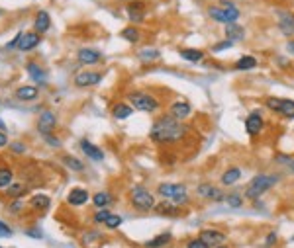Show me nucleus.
Wrapping results in <instances>:
<instances>
[{"label":"nucleus","mask_w":294,"mask_h":248,"mask_svg":"<svg viewBox=\"0 0 294 248\" xmlns=\"http://www.w3.org/2000/svg\"><path fill=\"white\" fill-rule=\"evenodd\" d=\"M187 125L181 124L179 120H175L171 114H165L161 118H157L153 125H151V131H149V137L153 143H159V145H173V143H179L187 137Z\"/></svg>","instance_id":"1"},{"label":"nucleus","mask_w":294,"mask_h":248,"mask_svg":"<svg viewBox=\"0 0 294 248\" xmlns=\"http://www.w3.org/2000/svg\"><path fill=\"white\" fill-rule=\"evenodd\" d=\"M281 180L279 174H257L245 187V197L247 199H257L263 193H267L273 186H277Z\"/></svg>","instance_id":"2"},{"label":"nucleus","mask_w":294,"mask_h":248,"mask_svg":"<svg viewBox=\"0 0 294 248\" xmlns=\"http://www.w3.org/2000/svg\"><path fill=\"white\" fill-rule=\"evenodd\" d=\"M208 14L212 20L220 24H235L239 18V10L229 2V0H220V6H208Z\"/></svg>","instance_id":"3"},{"label":"nucleus","mask_w":294,"mask_h":248,"mask_svg":"<svg viewBox=\"0 0 294 248\" xmlns=\"http://www.w3.org/2000/svg\"><path fill=\"white\" fill-rule=\"evenodd\" d=\"M130 203L131 207L137 209V211H151L157 205L153 193L141 186H135L130 189Z\"/></svg>","instance_id":"4"},{"label":"nucleus","mask_w":294,"mask_h":248,"mask_svg":"<svg viewBox=\"0 0 294 248\" xmlns=\"http://www.w3.org/2000/svg\"><path fill=\"white\" fill-rule=\"evenodd\" d=\"M128 100H130L133 110H139V112H145V114H153L155 110H159V100L155 96H151V94L141 92V90L130 92Z\"/></svg>","instance_id":"5"},{"label":"nucleus","mask_w":294,"mask_h":248,"mask_svg":"<svg viewBox=\"0 0 294 248\" xmlns=\"http://www.w3.org/2000/svg\"><path fill=\"white\" fill-rule=\"evenodd\" d=\"M157 193L165 197V199H171L173 203L177 205H185L189 203V191L185 184H159L157 187Z\"/></svg>","instance_id":"6"},{"label":"nucleus","mask_w":294,"mask_h":248,"mask_svg":"<svg viewBox=\"0 0 294 248\" xmlns=\"http://www.w3.org/2000/svg\"><path fill=\"white\" fill-rule=\"evenodd\" d=\"M265 106H267L271 112H275V114H279V116H283V118H287V120H294V100L271 96V98L265 100Z\"/></svg>","instance_id":"7"},{"label":"nucleus","mask_w":294,"mask_h":248,"mask_svg":"<svg viewBox=\"0 0 294 248\" xmlns=\"http://www.w3.org/2000/svg\"><path fill=\"white\" fill-rule=\"evenodd\" d=\"M198 239L204 241L210 248L222 247L226 243V235L222 231H216V229H204V231H200V237Z\"/></svg>","instance_id":"8"},{"label":"nucleus","mask_w":294,"mask_h":248,"mask_svg":"<svg viewBox=\"0 0 294 248\" xmlns=\"http://www.w3.org/2000/svg\"><path fill=\"white\" fill-rule=\"evenodd\" d=\"M196 193H198L200 197L208 199V201H224V199H226L224 191H222L220 187L212 186V184H200V186L196 187Z\"/></svg>","instance_id":"9"},{"label":"nucleus","mask_w":294,"mask_h":248,"mask_svg":"<svg viewBox=\"0 0 294 248\" xmlns=\"http://www.w3.org/2000/svg\"><path fill=\"white\" fill-rule=\"evenodd\" d=\"M57 127V118H55V114H51L49 110H45L41 116H39V120H37V131L45 137V135H51V131Z\"/></svg>","instance_id":"10"},{"label":"nucleus","mask_w":294,"mask_h":248,"mask_svg":"<svg viewBox=\"0 0 294 248\" xmlns=\"http://www.w3.org/2000/svg\"><path fill=\"white\" fill-rule=\"evenodd\" d=\"M263 125H265V120L259 112H251L245 120V131L249 137H257L263 131Z\"/></svg>","instance_id":"11"},{"label":"nucleus","mask_w":294,"mask_h":248,"mask_svg":"<svg viewBox=\"0 0 294 248\" xmlns=\"http://www.w3.org/2000/svg\"><path fill=\"white\" fill-rule=\"evenodd\" d=\"M279 30L283 35L293 37L294 35V14L289 10H281L279 12Z\"/></svg>","instance_id":"12"},{"label":"nucleus","mask_w":294,"mask_h":248,"mask_svg":"<svg viewBox=\"0 0 294 248\" xmlns=\"http://www.w3.org/2000/svg\"><path fill=\"white\" fill-rule=\"evenodd\" d=\"M102 80V74L100 72H91V70H87V72H79L77 76H75V86H79V88H87V86H95Z\"/></svg>","instance_id":"13"},{"label":"nucleus","mask_w":294,"mask_h":248,"mask_svg":"<svg viewBox=\"0 0 294 248\" xmlns=\"http://www.w3.org/2000/svg\"><path fill=\"white\" fill-rule=\"evenodd\" d=\"M153 211H155L157 215H163V217H179V215H183L181 205H177V203H173V201H169V199L157 203Z\"/></svg>","instance_id":"14"},{"label":"nucleus","mask_w":294,"mask_h":248,"mask_svg":"<svg viewBox=\"0 0 294 248\" xmlns=\"http://www.w3.org/2000/svg\"><path fill=\"white\" fill-rule=\"evenodd\" d=\"M191 112H193V106H191L189 102H175V104L169 108V114H171L175 120H179V122L187 120V118L191 116Z\"/></svg>","instance_id":"15"},{"label":"nucleus","mask_w":294,"mask_h":248,"mask_svg":"<svg viewBox=\"0 0 294 248\" xmlns=\"http://www.w3.org/2000/svg\"><path fill=\"white\" fill-rule=\"evenodd\" d=\"M39 41H41V35H39V33L28 31V33L22 35V39H20V43H18V49H20V51H32L33 47L39 45Z\"/></svg>","instance_id":"16"},{"label":"nucleus","mask_w":294,"mask_h":248,"mask_svg":"<svg viewBox=\"0 0 294 248\" xmlns=\"http://www.w3.org/2000/svg\"><path fill=\"white\" fill-rule=\"evenodd\" d=\"M67 201H69V205L81 207V205H85V203L89 201V191H87V189H83V187H75V189H71V191H69Z\"/></svg>","instance_id":"17"},{"label":"nucleus","mask_w":294,"mask_h":248,"mask_svg":"<svg viewBox=\"0 0 294 248\" xmlns=\"http://www.w3.org/2000/svg\"><path fill=\"white\" fill-rule=\"evenodd\" d=\"M128 18L131 24H141L145 20V10L141 2H131L128 4Z\"/></svg>","instance_id":"18"},{"label":"nucleus","mask_w":294,"mask_h":248,"mask_svg":"<svg viewBox=\"0 0 294 248\" xmlns=\"http://www.w3.org/2000/svg\"><path fill=\"white\" fill-rule=\"evenodd\" d=\"M81 149H83V153L89 156L91 160H97V162L104 160V153L98 149L97 145H93V143H91V141H87V139H83V141H81Z\"/></svg>","instance_id":"19"},{"label":"nucleus","mask_w":294,"mask_h":248,"mask_svg":"<svg viewBox=\"0 0 294 248\" xmlns=\"http://www.w3.org/2000/svg\"><path fill=\"white\" fill-rule=\"evenodd\" d=\"M49 26H51V20H49V14L45 12V10H39L37 12V16H35V22H33V30L35 33H45V31L49 30Z\"/></svg>","instance_id":"20"},{"label":"nucleus","mask_w":294,"mask_h":248,"mask_svg":"<svg viewBox=\"0 0 294 248\" xmlns=\"http://www.w3.org/2000/svg\"><path fill=\"white\" fill-rule=\"evenodd\" d=\"M131 114H133V108L128 106V104H124V102H118V104L112 106V116H114V120H118V122L128 120Z\"/></svg>","instance_id":"21"},{"label":"nucleus","mask_w":294,"mask_h":248,"mask_svg":"<svg viewBox=\"0 0 294 248\" xmlns=\"http://www.w3.org/2000/svg\"><path fill=\"white\" fill-rule=\"evenodd\" d=\"M100 51H97V49H81L79 51V62H83V64H97L98 61H100Z\"/></svg>","instance_id":"22"},{"label":"nucleus","mask_w":294,"mask_h":248,"mask_svg":"<svg viewBox=\"0 0 294 248\" xmlns=\"http://www.w3.org/2000/svg\"><path fill=\"white\" fill-rule=\"evenodd\" d=\"M49 205H51V199L47 195H43V193H37L30 199V207L35 209V211H47Z\"/></svg>","instance_id":"23"},{"label":"nucleus","mask_w":294,"mask_h":248,"mask_svg":"<svg viewBox=\"0 0 294 248\" xmlns=\"http://www.w3.org/2000/svg\"><path fill=\"white\" fill-rule=\"evenodd\" d=\"M37 96H39V92H37L35 86H20V88L16 90V98L22 100V102H32Z\"/></svg>","instance_id":"24"},{"label":"nucleus","mask_w":294,"mask_h":248,"mask_svg":"<svg viewBox=\"0 0 294 248\" xmlns=\"http://www.w3.org/2000/svg\"><path fill=\"white\" fill-rule=\"evenodd\" d=\"M112 193L110 191H97L95 195H93V203L97 205L98 209H106L110 203H112Z\"/></svg>","instance_id":"25"},{"label":"nucleus","mask_w":294,"mask_h":248,"mask_svg":"<svg viewBox=\"0 0 294 248\" xmlns=\"http://www.w3.org/2000/svg\"><path fill=\"white\" fill-rule=\"evenodd\" d=\"M171 241H173V235H171V233H161V235H157L155 239L147 241V243H145V248H163V247H167Z\"/></svg>","instance_id":"26"},{"label":"nucleus","mask_w":294,"mask_h":248,"mask_svg":"<svg viewBox=\"0 0 294 248\" xmlns=\"http://www.w3.org/2000/svg\"><path fill=\"white\" fill-rule=\"evenodd\" d=\"M179 55L189 62H200L204 59V51L200 49H179Z\"/></svg>","instance_id":"27"},{"label":"nucleus","mask_w":294,"mask_h":248,"mask_svg":"<svg viewBox=\"0 0 294 248\" xmlns=\"http://www.w3.org/2000/svg\"><path fill=\"white\" fill-rule=\"evenodd\" d=\"M239 178H241V170H239L237 166H231V168H228V170L222 174V184H224V186H231V184H235Z\"/></svg>","instance_id":"28"},{"label":"nucleus","mask_w":294,"mask_h":248,"mask_svg":"<svg viewBox=\"0 0 294 248\" xmlns=\"http://www.w3.org/2000/svg\"><path fill=\"white\" fill-rule=\"evenodd\" d=\"M245 37V31H243V28L241 26H237V24H229L228 28H226V39H229V41H239V39H243Z\"/></svg>","instance_id":"29"},{"label":"nucleus","mask_w":294,"mask_h":248,"mask_svg":"<svg viewBox=\"0 0 294 248\" xmlns=\"http://www.w3.org/2000/svg\"><path fill=\"white\" fill-rule=\"evenodd\" d=\"M255 66H257V59L251 57V55H245V57H241V59L235 61V68L237 70H251Z\"/></svg>","instance_id":"30"},{"label":"nucleus","mask_w":294,"mask_h":248,"mask_svg":"<svg viewBox=\"0 0 294 248\" xmlns=\"http://www.w3.org/2000/svg\"><path fill=\"white\" fill-rule=\"evenodd\" d=\"M26 68H28L30 76H32L35 82H45V72H43V68H41V66H37L35 62H28V64H26Z\"/></svg>","instance_id":"31"},{"label":"nucleus","mask_w":294,"mask_h":248,"mask_svg":"<svg viewBox=\"0 0 294 248\" xmlns=\"http://www.w3.org/2000/svg\"><path fill=\"white\" fill-rule=\"evenodd\" d=\"M63 164H65L69 170H75V172H83V170H85V164H83L79 158H75V156H71V155L63 156Z\"/></svg>","instance_id":"32"},{"label":"nucleus","mask_w":294,"mask_h":248,"mask_svg":"<svg viewBox=\"0 0 294 248\" xmlns=\"http://www.w3.org/2000/svg\"><path fill=\"white\" fill-rule=\"evenodd\" d=\"M12 178H14L12 168H8V166H0V187L10 186V184H12Z\"/></svg>","instance_id":"33"},{"label":"nucleus","mask_w":294,"mask_h":248,"mask_svg":"<svg viewBox=\"0 0 294 248\" xmlns=\"http://www.w3.org/2000/svg\"><path fill=\"white\" fill-rule=\"evenodd\" d=\"M120 35H122L126 41H130V43H137V41H139V37H141V35H139V30H137V28H133V26L124 28Z\"/></svg>","instance_id":"34"},{"label":"nucleus","mask_w":294,"mask_h":248,"mask_svg":"<svg viewBox=\"0 0 294 248\" xmlns=\"http://www.w3.org/2000/svg\"><path fill=\"white\" fill-rule=\"evenodd\" d=\"M139 59L143 62H153L155 59H159V51L157 49H145V51H139Z\"/></svg>","instance_id":"35"},{"label":"nucleus","mask_w":294,"mask_h":248,"mask_svg":"<svg viewBox=\"0 0 294 248\" xmlns=\"http://www.w3.org/2000/svg\"><path fill=\"white\" fill-rule=\"evenodd\" d=\"M28 191V187L24 186V184H14V186L8 187V195L10 197H20V195H24Z\"/></svg>","instance_id":"36"},{"label":"nucleus","mask_w":294,"mask_h":248,"mask_svg":"<svg viewBox=\"0 0 294 248\" xmlns=\"http://www.w3.org/2000/svg\"><path fill=\"white\" fill-rule=\"evenodd\" d=\"M95 241H102V235H100L98 231H89V233L83 237V245H85V247H89V243L93 245Z\"/></svg>","instance_id":"37"},{"label":"nucleus","mask_w":294,"mask_h":248,"mask_svg":"<svg viewBox=\"0 0 294 248\" xmlns=\"http://www.w3.org/2000/svg\"><path fill=\"white\" fill-rule=\"evenodd\" d=\"M108 229H118L120 225H122V217L120 215H110V217L106 219V223H104Z\"/></svg>","instance_id":"38"},{"label":"nucleus","mask_w":294,"mask_h":248,"mask_svg":"<svg viewBox=\"0 0 294 248\" xmlns=\"http://www.w3.org/2000/svg\"><path fill=\"white\" fill-rule=\"evenodd\" d=\"M226 203H228L229 207H241L243 205V201H241V197L237 195V193H231L226 197Z\"/></svg>","instance_id":"39"},{"label":"nucleus","mask_w":294,"mask_h":248,"mask_svg":"<svg viewBox=\"0 0 294 248\" xmlns=\"http://www.w3.org/2000/svg\"><path fill=\"white\" fill-rule=\"evenodd\" d=\"M229 47H233V41L226 39V41H220V43L212 45V51H214V53H220V51H224V49H229Z\"/></svg>","instance_id":"40"},{"label":"nucleus","mask_w":294,"mask_h":248,"mask_svg":"<svg viewBox=\"0 0 294 248\" xmlns=\"http://www.w3.org/2000/svg\"><path fill=\"white\" fill-rule=\"evenodd\" d=\"M110 215H112V213H110L108 209H100V211L95 213V223H98V225H100V223H106V219L110 217Z\"/></svg>","instance_id":"41"},{"label":"nucleus","mask_w":294,"mask_h":248,"mask_svg":"<svg viewBox=\"0 0 294 248\" xmlns=\"http://www.w3.org/2000/svg\"><path fill=\"white\" fill-rule=\"evenodd\" d=\"M187 248H210V247L204 241H200V239H193V241H189Z\"/></svg>","instance_id":"42"},{"label":"nucleus","mask_w":294,"mask_h":248,"mask_svg":"<svg viewBox=\"0 0 294 248\" xmlns=\"http://www.w3.org/2000/svg\"><path fill=\"white\" fill-rule=\"evenodd\" d=\"M10 235H12V229L6 223L0 221V237H10Z\"/></svg>","instance_id":"43"},{"label":"nucleus","mask_w":294,"mask_h":248,"mask_svg":"<svg viewBox=\"0 0 294 248\" xmlns=\"http://www.w3.org/2000/svg\"><path fill=\"white\" fill-rule=\"evenodd\" d=\"M45 141H47L51 147H61V141H57L53 135H45Z\"/></svg>","instance_id":"44"},{"label":"nucleus","mask_w":294,"mask_h":248,"mask_svg":"<svg viewBox=\"0 0 294 248\" xmlns=\"http://www.w3.org/2000/svg\"><path fill=\"white\" fill-rule=\"evenodd\" d=\"M26 235H28V237H32V239H43V235H39V231H35V229H30Z\"/></svg>","instance_id":"45"},{"label":"nucleus","mask_w":294,"mask_h":248,"mask_svg":"<svg viewBox=\"0 0 294 248\" xmlns=\"http://www.w3.org/2000/svg\"><path fill=\"white\" fill-rule=\"evenodd\" d=\"M8 145V137H6V133L4 131H0V149L2 147H6Z\"/></svg>","instance_id":"46"},{"label":"nucleus","mask_w":294,"mask_h":248,"mask_svg":"<svg viewBox=\"0 0 294 248\" xmlns=\"http://www.w3.org/2000/svg\"><path fill=\"white\" fill-rule=\"evenodd\" d=\"M20 207H22V201H16L14 205H10V211H20Z\"/></svg>","instance_id":"47"},{"label":"nucleus","mask_w":294,"mask_h":248,"mask_svg":"<svg viewBox=\"0 0 294 248\" xmlns=\"http://www.w3.org/2000/svg\"><path fill=\"white\" fill-rule=\"evenodd\" d=\"M287 49H289L291 53H294V41H289V43H287Z\"/></svg>","instance_id":"48"},{"label":"nucleus","mask_w":294,"mask_h":248,"mask_svg":"<svg viewBox=\"0 0 294 248\" xmlns=\"http://www.w3.org/2000/svg\"><path fill=\"white\" fill-rule=\"evenodd\" d=\"M12 149H14V151H18V153H22V151H24V147H22V145H12Z\"/></svg>","instance_id":"49"},{"label":"nucleus","mask_w":294,"mask_h":248,"mask_svg":"<svg viewBox=\"0 0 294 248\" xmlns=\"http://www.w3.org/2000/svg\"><path fill=\"white\" fill-rule=\"evenodd\" d=\"M289 168H291V172L294 174V158L291 160V162H289Z\"/></svg>","instance_id":"50"},{"label":"nucleus","mask_w":294,"mask_h":248,"mask_svg":"<svg viewBox=\"0 0 294 248\" xmlns=\"http://www.w3.org/2000/svg\"><path fill=\"white\" fill-rule=\"evenodd\" d=\"M0 131H4V124H2V120H0Z\"/></svg>","instance_id":"51"},{"label":"nucleus","mask_w":294,"mask_h":248,"mask_svg":"<svg viewBox=\"0 0 294 248\" xmlns=\"http://www.w3.org/2000/svg\"><path fill=\"white\" fill-rule=\"evenodd\" d=\"M216 248H226V247H216Z\"/></svg>","instance_id":"52"},{"label":"nucleus","mask_w":294,"mask_h":248,"mask_svg":"<svg viewBox=\"0 0 294 248\" xmlns=\"http://www.w3.org/2000/svg\"><path fill=\"white\" fill-rule=\"evenodd\" d=\"M0 248H2V247H0Z\"/></svg>","instance_id":"53"}]
</instances>
